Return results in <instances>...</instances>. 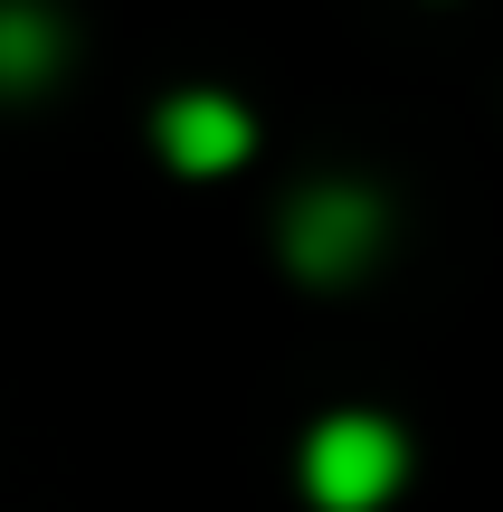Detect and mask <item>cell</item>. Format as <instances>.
Instances as JSON below:
<instances>
[{
	"mask_svg": "<svg viewBox=\"0 0 503 512\" xmlns=\"http://www.w3.org/2000/svg\"><path fill=\"white\" fill-rule=\"evenodd\" d=\"M399 475H409V446H399L390 418H323L314 446H304V484L333 512H371Z\"/></svg>",
	"mask_w": 503,
	"mask_h": 512,
	"instance_id": "obj_1",
	"label": "cell"
},
{
	"mask_svg": "<svg viewBox=\"0 0 503 512\" xmlns=\"http://www.w3.org/2000/svg\"><path fill=\"white\" fill-rule=\"evenodd\" d=\"M285 247H295L304 275H352L361 256L380 247V209H371V190H314V200L285 219Z\"/></svg>",
	"mask_w": 503,
	"mask_h": 512,
	"instance_id": "obj_2",
	"label": "cell"
},
{
	"mask_svg": "<svg viewBox=\"0 0 503 512\" xmlns=\"http://www.w3.org/2000/svg\"><path fill=\"white\" fill-rule=\"evenodd\" d=\"M247 143H257V124H247L228 95H171L162 105V152L181 171H238Z\"/></svg>",
	"mask_w": 503,
	"mask_h": 512,
	"instance_id": "obj_3",
	"label": "cell"
},
{
	"mask_svg": "<svg viewBox=\"0 0 503 512\" xmlns=\"http://www.w3.org/2000/svg\"><path fill=\"white\" fill-rule=\"evenodd\" d=\"M57 67V19L48 10H0V86H38Z\"/></svg>",
	"mask_w": 503,
	"mask_h": 512,
	"instance_id": "obj_4",
	"label": "cell"
}]
</instances>
